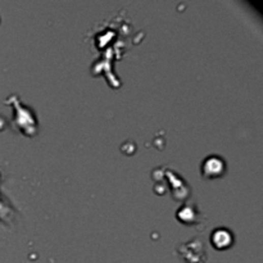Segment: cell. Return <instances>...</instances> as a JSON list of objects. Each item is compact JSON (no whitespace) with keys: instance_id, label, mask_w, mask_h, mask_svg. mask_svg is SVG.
<instances>
[{"instance_id":"6da1fadb","label":"cell","mask_w":263,"mask_h":263,"mask_svg":"<svg viewBox=\"0 0 263 263\" xmlns=\"http://www.w3.org/2000/svg\"><path fill=\"white\" fill-rule=\"evenodd\" d=\"M211 242L216 245V248H227L231 243V235L225 228H218L213 232Z\"/></svg>"}]
</instances>
